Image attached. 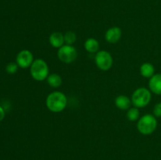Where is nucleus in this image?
Returning a JSON list of instances; mask_svg holds the SVG:
<instances>
[{
  "mask_svg": "<svg viewBox=\"0 0 161 160\" xmlns=\"http://www.w3.org/2000/svg\"><path fill=\"white\" fill-rule=\"evenodd\" d=\"M46 104L52 112H61L66 108L67 97L63 93L55 91L47 96Z\"/></svg>",
  "mask_w": 161,
  "mask_h": 160,
  "instance_id": "f257e3e1",
  "label": "nucleus"
},
{
  "mask_svg": "<svg viewBox=\"0 0 161 160\" xmlns=\"http://www.w3.org/2000/svg\"><path fill=\"white\" fill-rule=\"evenodd\" d=\"M31 75L35 80L42 82L47 79L49 75V67L45 61L36 59L33 61L30 68Z\"/></svg>",
  "mask_w": 161,
  "mask_h": 160,
  "instance_id": "f03ea898",
  "label": "nucleus"
},
{
  "mask_svg": "<svg viewBox=\"0 0 161 160\" xmlns=\"http://www.w3.org/2000/svg\"><path fill=\"white\" fill-rule=\"evenodd\" d=\"M157 127V118L150 114H147L140 118L137 124L138 130L143 135H149L153 133Z\"/></svg>",
  "mask_w": 161,
  "mask_h": 160,
  "instance_id": "7ed1b4c3",
  "label": "nucleus"
},
{
  "mask_svg": "<svg viewBox=\"0 0 161 160\" xmlns=\"http://www.w3.org/2000/svg\"><path fill=\"white\" fill-rule=\"evenodd\" d=\"M151 97L152 95L149 89L144 87L138 88L132 94L131 103L135 108H144L149 104Z\"/></svg>",
  "mask_w": 161,
  "mask_h": 160,
  "instance_id": "20e7f679",
  "label": "nucleus"
},
{
  "mask_svg": "<svg viewBox=\"0 0 161 160\" xmlns=\"http://www.w3.org/2000/svg\"><path fill=\"white\" fill-rule=\"evenodd\" d=\"M77 50L72 45H64L58 49V56L61 61L65 64H70L77 58Z\"/></svg>",
  "mask_w": 161,
  "mask_h": 160,
  "instance_id": "39448f33",
  "label": "nucleus"
},
{
  "mask_svg": "<svg viewBox=\"0 0 161 160\" xmlns=\"http://www.w3.org/2000/svg\"><path fill=\"white\" fill-rule=\"evenodd\" d=\"M94 60L97 67L102 71H108L113 64V56L105 50H101L97 52Z\"/></svg>",
  "mask_w": 161,
  "mask_h": 160,
  "instance_id": "423d86ee",
  "label": "nucleus"
},
{
  "mask_svg": "<svg viewBox=\"0 0 161 160\" xmlns=\"http://www.w3.org/2000/svg\"><path fill=\"white\" fill-rule=\"evenodd\" d=\"M33 61H34V59H33L32 53L28 50H21L17 54V58H16V63L18 64L19 67H21V68H28L31 67Z\"/></svg>",
  "mask_w": 161,
  "mask_h": 160,
  "instance_id": "0eeeda50",
  "label": "nucleus"
},
{
  "mask_svg": "<svg viewBox=\"0 0 161 160\" xmlns=\"http://www.w3.org/2000/svg\"><path fill=\"white\" fill-rule=\"evenodd\" d=\"M122 36V31L118 27H113L107 30L105 38L108 43H116L119 42Z\"/></svg>",
  "mask_w": 161,
  "mask_h": 160,
  "instance_id": "6e6552de",
  "label": "nucleus"
},
{
  "mask_svg": "<svg viewBox=\"0 0 161 160\" xmlns=\"http://www.w3.org/2000/svg\"><path fill=\"white\" fill-rule=\"evenodd\" d=\"M151 92L157 95H161V73L155 74L149 82Z\"/></svg>",
  "mask_w": 161,
  "mask_h": 160,
  "instance_id": "1a4fd4ad",
  "label": "nucleus"
},
{
  "mask_svg": "<svg viewBox=\"0 0 161 160\" xmlns=\"http://www.w3.org/2000/svg\"><path fill=\"white\" fill-rule=\"evenodd\" d=\"M49 42L50 45L54 48H61L62 45H64V35L58 31L52 33L49 38Z\"/></svg>",
  "mask_w": 161,
  "mask_h": 160,
  "instance_id": "9d476101",
  "label": "nucleus"
},
{
  "mask_svg": "<svg viewBox=\"0 0 161 160\" xmlns=\"http://www.w3.org/2000/svg\"><path fill=\"white\" fill-rule=\"evenodd\" d=\"M115 104H116V108H118L119 109L125 111V110H128L130 108L131 100L127 96L119 95L115 99Z\"/></svg>",
  "mask_w": 161,
  "mask_h": 160,
  "instance_id": "9b49d317",
  "label": "nucleus"
},
{
  "mask_svg": "<svg viewBox=\"0 0 161 160\" xmlns=\"http://www.w3.org/2000/svg\"><path fill=\"white\" fill-rule=\"evenodd\" d=\"M140 73L145 78H152L155 75V68L151 63L146 62L142 64L140 67Z\"/></svg>",
  "mask_w": 161,
  "mask_h": 160,
  "instance_id": "f8f14e48",
  "label": "nucleus"
},
{
  "mask_svg": "<svg viewBox=\"0 0 161 160\" xmlns=\"http://www.w3.org/2000/svg\"><path fill=\"white\" fill-rule=\"evenodd\" d=\"M84 47L85 50L87 52L91 53H94L96 52H98L100 45H99V42H97V40L93 39V38H90V39H86L85 42Z\"/></svg>",
  "mask_w": 161,
  "mask_h": 160,
  "instance_id": "ddd939ff",
  "label": "nucleus"
},
{
  "mask_svg": "<svg viewBox=\"0 0 161 160\" xmlns=\"http://www.w3.org/2000/svg\"><path fill=\"white\" fill-rule=\"evenodd\" d=\"M47 80L48 84L53 88H58L62 84V78L58 74H50L48 75Z\"/></svg>",
  "mask_w": 161,
  "mask_h": 160,
  "instance_id": "4468645a",
  "label": "nucleus"
},
{
  "mask_svg": "<svg viewBox=\"0 0 161 160\" xmlns=\"http://www.w3.org/2000/svg\"><path fill=\"white\" fill-rule=\"evenodd\" d=\"M127 118L130 122H135L139 119V111L138 108H131L127 110Z\"/></svg>",
  "mask_w": 161,
  "mask_h": 160,
  "instance_id": "2eb2a0df",
  "label": "nucleus"
},
{
  "mask_svg": "<svg viewBox=\"0 0 161 160\" xmlns=\"http://www.w3.org/2000/svg\"><path fill=\"white\" fill-rule=\"evenodd\" d=\"M64 43H66V45H72V44L75 43V42L76 41V35L75 32L72 31H67L65 34L64 35Z\"/></svg>",
  "mask_w": 161,
  "mask_h": 160,
  "instance_id": "dca6fc26",
  "label": "nucleus"
},
{
  "mask_svg": "<svg viewBox=\"0 0 161 160\" xmlns=\"http://www.w3.org/2000/svg\"><path fill=\"white\" fill-rule=\"evenodd\" d=\"M18 67L19 66L17 63L10 62L6 65V71L8 74H9V75H14V74H15L16 72H17V70H18Z\"/></svg>",
  "mask_w": 161,
  "mask_h": 160,
  "instance_id": "f3484780",
  "label": "nucleus"
},
{
  "mask_svg": "<svg viewBox=\"0 0 161 160\" xmlns=\"http://www.w3.org/2000/svg\"><path fill=\"white\" fill-rule=\"evenodd\" d=\"M153 115L156 118L161 117V102L157 103L153 108Z\"/></svg>",
  "mask_w": 161,
  "mask_h": 160,
  "instance_id": "a211bd4d",
  "label": "nucleus"
},
{
  "mask_svg": "<svg viewBox=\"0 0 161 160\" xmlns=\"http://www.w3.org/2000/svg\"><path fill=\"white\" fill-rule=\"evenodd\" d=\"M5 118V111L4 109H3V107L0 106V122H2V121Z\"/></svg>",
  "mask_w": 161,
  "mask_h": 160,
  "instance_id": "6ab92c4d",
  "label": "nucleus"
}]
</instances>
